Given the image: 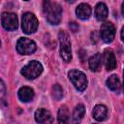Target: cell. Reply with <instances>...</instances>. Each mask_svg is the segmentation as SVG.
Returning <instances> with one entry per match:
<instances>
[{"label":"cell","instance_id":"cell-16","mask_svg":"<svg viewBox=\"0 0 124 124\" xmlns=\"http://www.w3.org/2000/svg\"><path fill=\"white\" fill-rule=\"evenodd\" d=\"M102 66V55L100 53H96L89 59V68L93 72H98Z\"/></svg>","mask_w":124,"mask_h":124},{"label":"cell","instance_id":"cell-21","mask_svg":"<svg viewBox=\"0 0 124 124\" xmlns=\"http://www.w3.org/2000/svg\"><path fill=\"white\" fill-rule=\"evenodd\" d=\"M4 94H5V85H4L3 80H1V96L3 97Z\"/></svg>","mask_w":124,"mask_h":124},{"label":"cell","instance_id":"cell-17","mask_svg":"<svg viewBox=\"0 0 124 124\" xmlns=\"http://www.w3.org/2000/svg\"><path fill=\"white\" fill-rule=\"evenodd\" d=\"M69 110L66 106H62L58 110V124H70Z\"/></svg>","mask_w":124,"mask_h":124},{"label":"cell","instance_id":"cell-6","mask_svg":"<svg viewBox=\"0 0 124 124\" xmlns=\"http://www.w3.org/2000/svg\"><path fill=\"white\" fill-rule=\"evenodd\" d=\"M37 49V46L34 41L28 38H20L16 43V50L18 53L28 55L33 53Z\"/></svg>","mask_w":124,"mask_h":124},{"label":"cell","instance_id":"cell-14","mask_svg":"<svg viewBox=\"0 0 124 124\" xmlns=\"http://www.w3.org/2000/svg\"><path fill=\"white\" fill-rule=\"evenodd\" d=\"M18 98L22 102H29L33 99L34 97V91L31 87L28 86H23L18 90Z\"/></svg>","mask_w":124,"mask_h":124},{"label":"cell","instance_id":"cell-11","mask_svg":"<svg viewBox=\"0 0 124 124\" xmlns=\"http://www.w3.org/2000/svg\"><path fill=\"white\" fill-rule=\"evenodd\" d=\"M91 13H92V10H91V7L86 4V3H81L79 4L77 9H76V14H77V16L82 20L84 19H88L91 16Z\"/></svg>","mask_w":124,"mask_h":124},{"label":"cell","instance_id":"cell-8","mask_svg":"<svg viewBox=\"0 0 124 124\" xmlns=\"http://www.w3.org/2000/svg\"><path fill=\"white\" fill-rule=\"evenodd\" d=\"M100 35H101V38L102 40L108 44V43H111L114 39V35H115V28H114V25L109 22V21H107V22H104L101 26V31H100Z\"/></svg>","mask_w":124,"mask_h":124},{"label":"cell","instance_id":"cell-5","mask_svg":"<svg viewBox=\"0 0 124 124\" xmlns=\"http://www.w3.org/2000/svg\"><path fill=\"white\" fill-rule=\"evenodd\" d=\"M38 19L32 13H25L22 16V30L26 34L34 33L38 28Z\"/></svg>","mask_w":124,"mask_h":124},{"label":"cell","instance_id":"cell-15","mask_svg":"<svg viewBox=\"0 0 124 124\" xmlns=\"http://www.w3.org/2000/svg\"><path fill=\"white\" fill-rule=\"evenodd\" d=\"M85 113V108L83 105H78L73 112V124H79Z\"/></svg>","mask_w":124,"mask_h":124},{"label":"cell","instance_id":"cell-7","mask_svg":"<svg viewBox=\"0 0 124 124\" xmlns=\"http://www.w3.org/2000/svg\"><path fill=\"white\" fill-rule=\"evenodd\" d=\"M1 22L2 26L8 31H14L18 26L17 16L14 13H3L1 16Z\"/></svg>","mask_w":124,"mask_h":124},{"label":"cell","instance_id":"cell-4","mask_svg":"<svg viewBox=\"0 0 124 124\" xmlns=\"http://www.w3.org/2000/svg\"><path fill=\"white\" fill-rule=\"evenodd\" d=\"M68 77L78 91H83L87 87V78L84 73L78 70H71L68 73Z\"/></svg>","mask_w":124,"mask_h":124},{"label":"cell","instance_id":"cell-2","mask_svg":"<svg viewBox=\"0 0 124 124\" xmlns=\"http://www.w3.org/2000/svg\"><path fill=\"white\" fill-rule=\"evenodd\" d=\"M58 39L60 43V56L65 62H70L72 59V48L70 37L65 31H60L58 34Z\"/></svg>","mask_w":124,"mask_h":124},{"label":"cell","instance_id":"cell-18","mask_svg":"<svg viewBox=\"0 0 124 124\" xmlns=\"http://www.w3.org/2000/svg\"><path fill=\"white\" fill-rule=\"evenodd\" d=\"M107 86L112 91H118L120 89V80L116 75H111L107 79Z\"/></svg>","mask_w":124,"mask_h":124},{"label":"cell","instance_id":"cell-19","mask_svg":"<svg viewBox=\"0 0 124 124\" xmlns=\"http://www.w3.org/2000/svg\"><path fill=\"white\" fill-rule=\"evenodd\" d=\"M52 92H53V97L56 100H60L63 97V89L59 84H55L52 87Z\"/></svg>","mask_w":124,"mask_h":124},{"label":"cell","instance_id":"cell-13","mask_svg":"<svg viewBox=\"0 0 124 124\" xmlns=\"http://www.w3.org/2000/svg\"><path fill=\"white\" fill-rule=\"evenodd\" d=\"M108 7L105 3H98L96 8H95V16L99 21H103L108 17Z\"/></svg>","mask_w":124,"mask_h":124},{"label":"cell","instance_id":"cell-9","mask_svg":"<svg viewBox=\"0 0 124 124\" xmlns=\"http://www.w3.org/2000/svg\"><path fill=\"white\" fill-rule=\"evenodd\" d=\"M35 119L40 124H51L53 117L49 110L46 108H39L35 112Z\"/></svg>","mask_w":124,"mask_h":124},{"label":"cell","instance_id":"cell-20","mask_svg":"<svg viewBox=\"0 0 124 124\" xmlns=\"http://www.w3.org/2000/svg\"><path fill=\"white\" fill-rule=\"evenodd\" d=\"M70 28L72 29L73 32H77L78 30V25L76 22H70Z\"/></svg>","mask_w":124,"mask_h":124},{"label":"cell","instance_id":"cell-24","mask_svg":"<svg viewBox=\"0 0 124 124\" xmlns=\"http://www.w3.org/2000/svg\"><path fill=\"white\" fill-rule=\"evenodd\" d=\"M123 79H124V72H123ZM123 89H124V84H123Z\"/></svg>","mask_w":124,"mask_h":124},{"label":"cell","instance_id":"cell-10","mask_svg":"<svg viewBox=\"0 0 124 124\" xmlns=\"http://www.w3.org/2000/svg\"><path fill=\"white\" fill-rule=\"evenodd\" d=\"M104 63L108 71H111L116 67V59L111 49H106L104 52Z\"/></svg>","mask_w":124,"mask_h":124},{"label":"cell","instance_id":"cell-3","mask_svg":"<svg viewBox=\"0 0 124 124\" xmlns=\"http://www.w3.org/2000/svg\"><path fill=\"white\" fill-rule=\"evenodd\" d=\"M43 72V66L39 61L33 60L25 65L21 69V75L28 79H34L38 78Z\"/></svg>","mask_w":124,"mask_h":124},{"label":"cell","instance_id":"cell-23","mask_svg":"<svg viewBox=\"0 0 124 124\" xmlns=\"http://www.w3.org/2000/svg\"><path fill=\"white\" fill-rule=\"evenodd\" d=\"M122 15H123V16H124V2L122 3Z\"/></svg>","mask_w":124,"mask_h":124},{"label":"cell","instance_id":"cell-1","mask_svg":"<svg viewBox=\"0 0 124 124\" xmlns=\"http://www.w3.org/2000/svg\"><path fill=\"white\" fill-rule=\"evenodd\" d=\"M44 14L46 20L53 25H57L61 21L62 16V8L56 2L52 1H44Z\"/></svg>","mask_w":124,"mask_h":124},{"label":"cell","instance_id":"cell-22","mask_svg":"<svg viewBox=\"0 0 124 124\" xmlns=\"http://www.w3.org/2000/svg\"><path fill=\"white\" fill-rule=\"evenodd\" d=\"M121 38H122V40L124 42V27L122 28V31H121Z\"/></svg>","mask_w":124,"mask_h":124},{"label":"cell","instance_id":"cell-12","mask_svg":"<svg viewBox=\"0 0 124 124\" xmlns=\"http://www.w3.org/2000/svg\"><path fill=\"white\" fill-rule=\"evenodd\" d=\"M93 117L97 121H103L107 118L108 115V108L104 105H96L93 108Z\"/></svg>","mask_w":124,"mask_h":124}]
</instances>
